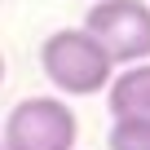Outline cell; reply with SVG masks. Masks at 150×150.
<instances>
[{
  "label": "cell",
  "instance_id": "cell-4",
  "mask_svg": "<svg viewBox=\"0 0 150 150\" xmlns=\"http://www.w3.org/2000/svg\"><path fill=\"white\" fill-rule=\"evenodd\" d=\"M110 119H150V62H128L106 84Z\"/></svg>",
  "mask_w": 150,
  "mask_h": 150
},
{
  "label": "cell",
  "instance_id": "cell-3",
  "mask_svg": "<svg viewBox=\"0 0 150 150\" xmlns=\"http://www.w3.org/2000/svg\"><path fill=\"white\" fill-rule=\"evenodd\" d=\"M84 31L106 49L115 66L150 57V0H93Z\"/></svg>",
  "mask_w": 150,
  "mask_h": 150
},
{
  "label": "cell",
  "instance_id": "cell-1",
  "mask_svg": "<svg viewBox=\"0 0 150 150\" xmlns=\"http://www.w3.org/2000/svg\"><path fill=\"white\" fill-rule=\"evenodd\" d=\"M40 71H44V80L57 93H66V97H93V93H106L110 75H115V62L106 57V49L84 27H62V31L44 35V44H40Z\"/></svg>",
  "mask_w": 150,
  "mask_h": 150
},
{
  "label": "cell",
  "instance_id": "cell-5",
  "mask_svg": "<svg viewBox=\"0 0 150 150\" xmlns=\"http://www.w3.org/2000/svg\"><path fill=\"white\" fill-rule=\"evenodd\" d=\"M106 150H150V119H115Z\"/></svg>",
  "mask_w": 150,
  "mask_h": 150
},
{
  "label": "cell",
  "instance_id": "cell-2",
  "mask_svg": "<svg viewBox=\"0 0 150 150\" xmlns=\"http://www.w3.org/2000/svg\"><path fill=\"white\" fill-rule=\"evenodd\" d=\"M80 119L62 97H22L0 128V150H75Z\"/></svg>",
  "mask_w": 150,
  "mask_h": 150
},
{
  "label": "cell",
  "instance_id": "cell-6",
  "mask_svg": "<svg viewBox=\"0 0 150 150\" xmlns=\"http://www.w3.org/2000/svg\"><path fill=\"white\" fill-rule=\"evenodd\" d=\"M0 84H5V53H0Z\"/></svg>",
  "mask_w": 150,
  "mask_h": 150
}]
</instances>
